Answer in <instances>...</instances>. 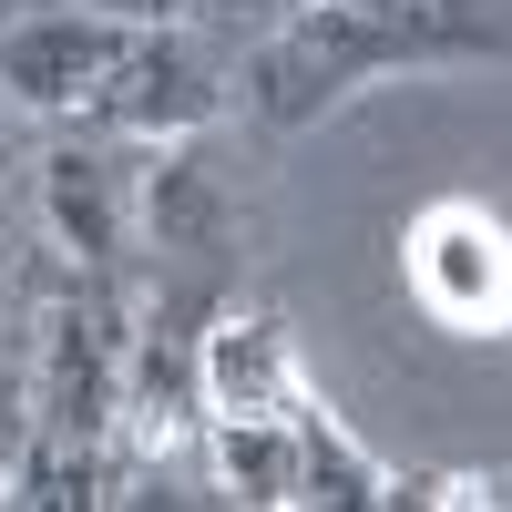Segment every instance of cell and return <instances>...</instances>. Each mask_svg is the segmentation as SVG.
<instances>
[{
	"instance_id": "4fadbf2b",
	"label": "cell",
	"mask_w": 512,
	"mask_h": 512,
	"mask_svg": "<svg viewBox=\"0 0 512 512\" xmlns=\"http://www.w3.org/2000/svg\"><path fill=\"white\" fill-rule=\"evenodd\" d=\"M62 11H103V21H134V31H164V21H185V0H62Z\"/></svg>"
},
{
	"instance_id": "2e32d148",
	"label": "cell",
	"mask_w": 512,
	"mask_h": 512,
	"mask_svg": "<svg viewBox=\"0 0 512 512\" xmlns=\"http://www.w3.org/2000/svg\"><path fill=\"white\" fill-rule=\"evenodd\" d=\"M0 318H11V246H0Z\"/></svg>"
},
{
	"instance_id": "ba28073f",
	"label": "cell",
	"mask_w": 512,
	"mask_h": 512,
	"mask_svg": "<svg viewBox=\"0 0 512 512\" xmlns=\"http://www.w3.org/2000/svg\"><path fill=\"white\" fill-rule=\"evenodd\" d=\"M41 216H52L62 256L82 277H103L123 236H134V195H123V164L103 144H62V154H41Z\"/></svg>"
},
{
	"instance_id": "9c48e42d",
	"label": "cell",
	"mask_w": 512,
	"mask_h": 512,
	"mask_svg": "<svg viewBox=\"0 0 512 512\" xmlns=\"http://www.w3.org/2000/svg\"><path fill=\"white\" fill-rule=\"evenodd\" d=\"M195 379H205V410H287L297 390H308V369H297L277 308H216V318H205Z\"/></svg>"
},
{
	"instance_id": "7c38bea8",
	"label": "cell",
	"mask_w": 512,
	"mask_h": 512,
	"mask_svg": "<svg viewBox=\"0 0 512 512\" xmlns=\"http://www.w3.org/2000/svg\"><path fill=\"white\" fill-rule=\"evenodd\" d=\"M0 502H21V512L113 502V492H103V451H93V441H62V431H31V441L11 451V472H0Z\"/></svg>"
},
{
	"instance_id": "8fae6325",
	"label": "cell",
	"mask_w": 512,
	"mask_h": 512,
	"mask_svg": "<svg viewBox=\"0 0 512 512\" xmlns=\"http://www.w3.org/2000/svg\"><path fill=\"white\" fill-rule=\"evenodd\" d=\"M205 461L216 482L256 512H287L297 502V420L287 410H205Z\"/></svg>"
},
{
	"instance_id": "7a4b0ae2",
	"label": "cell",
	"mask_w": 512,
	"mask_h": 512,
	"mask_svg": "<svg viewBox=\"0 0 512 512\" xmlns=\"http://www.w3.org/2000/svg\"><path fill=\"white\" fill-rule=\"evenodd\" d=\"M400 277H410V308L441 338H472V349L512 338V226L482 195H431L420 205L400 226Z\"/></svg>"
},
{
	"instance_id": "6da1fadb",
	"label": "cell",
	"mask_w": 512,
	"mask_h": 512,
	"mask_svg": "<svg viewBox=\"0 0 512 512\" xmlns=\"http://www.w3.org/2000/svg\"><path fill=\"white\" fill-rule=\"evenodd\" d=\"M512 52V31L482 0H297L277 31L246 52V103L277 134H308L328 103L369 93L379 72H431V62H482Z\"/></svg>"
},
{
	"instance_id": "3957f363",
	"label": "cell",
	"mask_w": 512,
	"mask_h": 512,
	"mask_svg": "<svg viewBox=\"0 0 512 512\" xmlns=\"http://www.w3.org/2000/svg\"><path fill=\"white\" fill-rule=\"evenodd\" d=\"M123 359H134V328H123V297L103 277H82L72 297H52V318H41V369H31L41 431L103 451V431L123 420Z\"/></svg>"
},
{
	"instance_id": "5b68a950",
	"label": "cell",
	"mask_w": 512,
	"mask_h": 512,
	"mask_svg": "<svg viewBox=\"0 0 512 512\" xmlns=\"http://www.w3.org/2000/svg\"><path fill=\"white\" fill-rule=\"evenodd\" d=\"M103 123V134H144V144H175V134H205V123L226 113V72L205 41H185L175 21L164 31H134L123 41V62L103 72V93L82 103Z\"/></svg>"
},
{
	"instance_id": "5bb4252c",
	"label": "cell",
	"mask_w": 512,
	"mask_h": 512,
	"mask_svg": "<svg viewBox=\"0 0 512 512\" xmlns=\"http://www.w3.org/2000/svg\"><path fill=\"white\" fill-rule=\"evenodd\" d=\"M185 11H205V21H226V31H246V21H256V31H277V21L297 11V0H185Z\"/></svg>"
},
{
	"instance_id": "9a60e30c",
	"label": "cell",
	"mask_w": 512,
	"mask_h": 512,
	"mask_svg": "<svg viewBox=\"0 0 512 512\" xmlns=\"http://www.w3.org/2000/svg\"><path fill=\"white\" fill-rule=\"evenodd\" d=\"M11 164H21V134H11V123H0V175H11Z\"/></svg>"
},
{
	"instance_id": "30bf717a",
	"label": "cell",
	"mask_w": 512,
	"mask_h": 512,
	"mask_svg": "<svg viewBox=\"0 0 512 512\" xmlns=\"http://www.w3.org/2000/svg\"><path fill=\"white\" fill-rule=\"evenodd\" d=\"M287 420H297V502H328V512H390V502H410V482L379 451H359V431L318 390H297Z\"/></svg>"
},
{
	"instance_id": "8992f818",
	"label": "cell",
	"mask_w": 512,
	"mask_h": 512,
	"mask_svg": "<svg viewBox=\"0 0 512 512\" xmlns=\"http://www.w3.org/2000/svg\"><path fill=\"white\" fill-rule=\"evenodd\" d=\"M134 21H103V11H41L0 31V93L31 103V113H82L103 93V72L123 62Z\"/></svg>"
},
{
	"instance_id": "277c9868",
	"label": "cell",
	"mask_w": 512,
	"mask_h": 512,
	"mask_svg": "<svg viewBox=\"0 0 512 512\" xmlns=\"http://www.w3.org/2000/svg\"><path fill=\"white\" fill-rule=\"evenodd\" d=\"M216 308H226L216 277L175 267V277H164V297L134 318V359H123V431H134L144 451H175V441L205 431V379H195V359H205V318H216Z\"/></svg>"
},
{
	"instance_id": "52a82bcc",
	"label": "cell",
	"mask_w": 512,
	"mask_h": 512,
	"mask_svg": "<svg viewBox=\"0 0 512 512\" xmlns=\"http://www.w3.org/2000/svg\"><path fill=\"white\" fill-rule=\"evenodd\" d=\"M144 236H154L164 256H185V267H226V256L246 246V205H236V185L216 175L205 134L154 144V164H144Z\"/></svg>"
}]
</instances>
